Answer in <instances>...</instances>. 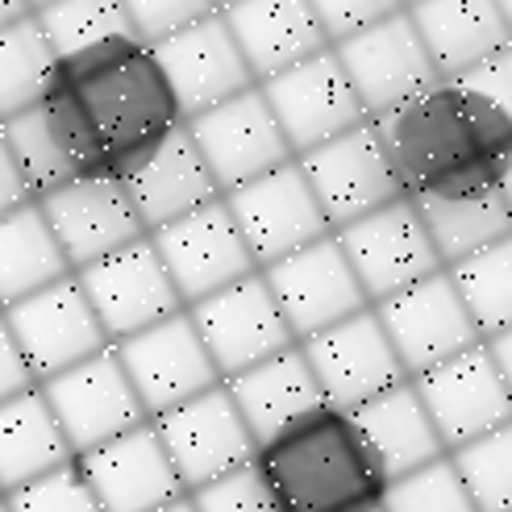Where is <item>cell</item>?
<instances>
[{"instance_id":"30bf717a","label":"cell","mask_w":512,"mask_h":512,"mask_svg":"<svg viewBox=\"0 0 512 512\" xmlns=\"http://www.w3.org/2000/svg\"><path fill=\"white\" fill-rule=\"evenodd\" d=\"M34 204L42 209L71 275L146 238V225L117 175L71 179V184L38 196Z\"/></svg>"},{"instance_id":"8992f818","label":"cell","mask_w":512,"mask_h":512,"mask_svg":"<svg viewBox=\"0 0 512 512\" xmlns=\"http://www.w3.org/2000/svg\"><path fill=\"white\" fill-rule=\"evenodd\" d=\"M38 388L75 458L150 421L113 346L92 354L80 367L38 383Z\"/></svg>"},{"instance_id":"7c38bea8","label":"cell","mask_w":512,"mask_h":512,"mask_svg":"<svg viewBox=\"0 0 512 512\" xmlns=\"http://www.w3.org/2000/svg\"><path fill=\"white\" fill-rule=\"evenodd\" d=\"M375 317H379L383 334H388L408 379L442 367L463 350L483 342L463 296H458L446 271L429 275L421 284L404 288L400 296L375 304Z\"/></svg>"},{"instance_id":"ffe728a7","label":"cell","mask_w":512,"mask_h":512,"mask_svg":"<svg viewBox=\"0 0 512 512\" xmlns=\"http://www.w3.org/2000/svg\"><path fill=\"white\" fill-rule=\"evenodd\" d=\"M150 50H155V59L167 75L171 96H175L179 113H184V121L209 113V109L225 105V100H234L250 88H259L234 34H229L221 9L196 25H188V30L155 42Z\"/></svg>"},{"instance_id":"f6af8a7d","label":"cell","mask_w":512,"mask_h":512,"mask_svg":"<svg viewBox=\"0 0 512 512\" xmlns=\"http://www.w3.org/2000/svg\"><path fill=\"white\" fill-rule=\"evenodd\" d=\"M30 13H34L30 0H0V30L13 25V21H21V17H30Z\"/></svg>"},{"instance_id":"ab89813d","label":"cell","mask_w":512,"mask_h":512,"mask_svg":"<svg viewBox=\"0 0 512 512\" xmlns=\"http://www.w3.org/2000/svg\"><path fill=\"white\" fill-rule=\"evenodd\" d=\"M329 46H338L354 34H363L367 25H379L396 13H404V0H309Z\"/></svg>"},{"instance_id":"4fadbf2b","label":"cell","mask_w":512,"mask_h":512,"mask_svg":"<svg viewBox=\"0 0 512 512\" xmlns=\"http://www.w3.org/2000/svg\"><path fill=\"white\" fill-rule=\"evenodd\" d=\"M334 55H338L346 80L358 92V100H363L371 121L400 109L404 100L429 92L433 84H442V75L433 67L408 9L388 17V21H379V25H367L363 34L338 42Z\"/></svg>"},{"instance_id":"ac0fdd59","label":"cell","mask_w":512,"mask_h":512,"mask_svg":"<svg viewBox=\"0 0 512 512\" xmlns=\"http://www.w3.org/2000/svg\"><path fill=\"white\" fill-rule=\"evenodd\" d=\"M155 429H159V442L171 458L179 483H184V492H196L229 471L250 467L254 450H259L242 413L229 400L225 383L155 417Z\"/></svg>"},{"instance_id":"603a6c76","label":"cell","mask_w":512,"mask_h":512,"mask_svg":"<svg viewBox=\"0 0 512 512\" xmlns=\"http://www.w3.org/2000/svg\"><path fill=\"white\" fill-rule=\"evenodd\" d=\"M75 467H80L84 483L92 488L100 512H155L179 496H188L159 442L155 421L80 454Z\"/></svg>"},{"instance_id":"816d5d0a","label":"cell","mask_w":512,"mask_h":512,"mask_svg":"<svg viewBox=\"0 0 512 512\" xmlns=\"http://www.w3.org/2000/svg\"><path fill=\"white\" fill-rule=\"evenodd\" d=\"M408 5H417V0H404V9H408Z\"/></svg>"},{"instance_id":"d6986e66","label":"cell","mask_w":512,"mask_h":512,"mask_svg":"<svg viewBox=\"0 0 512 512\" xmlns=\"http://www.w3.org/2000/svg\"><path fill=\"white\" fill-rule=\"evenodd\" d=\"M300 354L309 363L325 404L346 408V413H354V408H363L367 400L408 379L375 309L354 313L350 321L300 342Z\"/></svg>"},{"instance_id":"bcb514c9","label":"cell","mask_w":512,"mask_h":512,"mask_svg":"<svg viewBox=\"0 0 512 512\" xmlns=\"http://www.w3.org/2000/svg\"><path fill=\"white\" fill-rule=\"evenodd\" d=\"M500 196H504L508 213H512V159H508V171H504V179H500Z\"/></svg>"},{"instance_id":"60d3db41","label":"cell","mask_w":512,"mask_h":512,"mask_svg":"<svg viewBox=\"0 0 512 512\" xmlns=\"http://www.w3.org/2000/svg\"><path fill=\"white\" fill-rule=\"evenodd\" d=\"M463 88H471L475 96H483L488 105H496L508 121H512V42L504 50H496V55H488L483 63H475L471 71L454 75Z\"/></svg>"},{"instance_id":"7a4b0ae2","label":"cell","mask_w":512,"mask_h":512,"mask_svg":"<svg viewBox=\"0 0 512 512\" xmlns=\"http://www.w3.org/2000/svg\"><path fill=\"white\" fill-rule=\"evenodd\" d=\"M371 125L404 200L425 204L500 192L512 159V121L458 80L433 84Z\"/></svg>"},{"instance_id":"74e56055","label":"cell","mask_w":512,"mask_h":512,"mask_svg":"<svg viewBox=\"0 0 512 512\" xmlns=\"http://www.w3.org/2000/svg\"><path fill=\"white\" fill-rule=\"evenodd\" d=\"M125 13H130V25L134 34L155 46L179 30H188V25L204 21L209 13H217V0H121Z\"/></svg>"},{"instance_id":"c3c4849f","label":"cell","mask_w":512,"mask_h":512,"mask_svg":"<svg viewBox=\"0 0 512 512\" xmlns=\"http://www.w3.org/2000/svg\"><path fill=\"white\" fill-rule=\"evenodd\" d=\"M496 9L504 17V25H508V34H512V0H496Z\"/></svg>"},{"instance_id":"4dcf8cb0","label":"cell","mask_w":512,"mask_h":512,"mask_svg":"<svg viewBox=\"0 0 512 512\" xmlns=\"http://www.w3.org/2000/svg\"><path fill=\"white\" fill-rule=\"evenodd\" d=\"M417 213L429 229V242L438 250L442 267H454L471 254L512 238V213L500 192L471 200H425L417 204Z\"/></svg>"},{"instance_id":"f1b7e54d","label":"cell","mask_w":512,"mask_h":512,"mask_svg":"<svg viewBox=\"0 0 512 512\" xmlns=\"http://www.w3.org/2000/svg\"><path fill=\"white\" fill-rule=\"evenodd\" d=\"M75 463L42 388L0 404V496Z\"/></svg>"},{"instance_id":"277c9868","label":"cell","mask_w":512,"mask_h":512,"mask_svg":"<svg viewBox=\"0 0 512 512\" xmlns=\"http://www.w3.org/2000/svg\"><path fill=\"white\" fill-rule=\"evenodd\" d=\"M334 238L346 254L354 279L363 284L371 309L400 296L404 288L421 284V279L446 271L438 250L429 242V229L417 213V204L404 200V196L367 213V217L350 221Z\"/></svg>"},{"instance_id":"484cf974","label":"cell","mask_w":512,"mask_h":512,"mask_svg":"<svg viewBox=\"0 0 512 512\" xmlns=\"http://www.w3.org/2000/svg\"><path fill=\"white\" fill-rule=\"evenodd\" d=\"M408 17L442 80L471 71L512 42L496 0H417L408 5Z\"/></svg>"},{"instance_id":"681fc988","label":"cell","mask_w":512,"mask_h":512,"mask_svg":"<svg viewBox=\"0 0 512 512\" xmlns=\"http://www.w3.org/2000/svg\"><path fill=\"white\" fill-rule=\"evenodd\" d=\"M46 5H55V0H30V9L38 13V9H46Z\"/></svg>"},{"instance_id":"5b68a950","label":"cell","mask_w":512,"mask_h":512,"mask_svg":"<svg viewBox=\"0 0 512 512\" xmlns=\"http://www.w3.org/2000/svg\"><path fill=\"white\" fill-rule=\"evenodd\" d=\"M188 317L196 325L204 350H209L221 383L296 346L271 288L263 284V271L204 296L200 304L188 309Z\"/></svg>"},{"instance_id":"5bb4252c","label":"cell","mask_w":512,"mask_h":512,"mask_svg":"<svg viewBox=\"0 0 512 512\" xmlns=\"http://www.w3.org/2000/svg\"><path fill=\"white\" fill-rule=\"evenodd\" d=\"M263 100L271 105L279 130H284L292 155H309V150L325 146L342 138L346 130H354V125L371 121L363 100H358V92L350 88L346 71L334 55V46L321 50V55L296 63L292 71L275 75V80L259 84Z\"/></svg>"},{"instance_id":"d6a6232c","label":"cell","mask_w":512,"mask_h":512,"mask_svg":"<svg viewBox=\"0 0 512 512\" xmlns=\"http://www.w3.org/2000/svg\"><path fill=\"white\" fill-rule=\"evenodd\" d=\"M446 275L463 296L483 342L512 329V238L446 267Z\"/></svg>"},{"instance_id":"52a82bcc","label":"cell","mask_w":512,"mask_h":512,"mask_svg":"<svg viewBox=\"0 0 512 512\" xmlns=\"http://www.w3.org/2000/svg\"><path fill=\"white\" fill-rule=\"evenodd\" d=\"M263 284L271 288L296 346L350 321L354 313L371 309V300H367L363 284L354 279L334 234L263 267Z\"/></svg>"},{"instance_id":"f546056e","label":"cell","mask_w":512,"mask_h":512,"mask_svg":"<svg viewBox=\"0 0 512 512\" xmlns=\"http://www.w3.org/2000/svg\"><path fill=\"white\" fill-rule=\"evenodd\" d=\"M67 275L71 267L38 204H21L17 213L0 217V309L59 284Z\"/></svg>"},{"instance_id":"83f0119b","label":"cell","mask_w":512,"mask_h":512,"mask_svg":"<svg viewBox=\"0 0 512 512\" xmlns=\"http://www.w3.org/2000/svg\"><path fill=\"white\" fill-rule=\"evenodd\" d=\"M354 421L363 425L371 450L379 454L383 471H388L392 479L413 475L429 463H438V458H446V446H442L438 429H433V421L425 413L413 379H404L383 396L367 400L363 408H354Z\"/></svg>"},{"instance_id":"6da1fadb","label":"cell","mask_w":512,"mask_h":512,"mask_svg":"<svg viewBox=\"0 0 512 512\" xmlns=\"http://www.w3.org/2000/svg\"><path fill=\"white\" fill-rule=\"evenodd\" d=\"M38 109L55 130L75 179H121L184 125L155 50L142 38H113L59 59Z\"/></svg>"},{"instance_id":"e575fe53","label":"cell","mask_w":512,"mask_h":512,"mask_svg":"<svg viewBox=\"0 0 512 512\" xmlns=\"http://www.w3.org/2000/svg\"><path fill=\"white\" fill-rule=\"evenodd\" d=\"M475 512H512V421L450 450Z\"/></svg>"},{"instance_id":"3957f363","label":"cell","mask_w":512,"mask_h":512,"mask_svg":"<svg viewBox=\"0 0 512 512\" xmlns=\"http://www.w3.org/2000/svg\"><path fill=\"white\" fill-rule=\"evenodd\" d=\"M250 467L275 512H375L392 488L363 425L334 404L271 433Z\"/></svg>"},{"instance_id":"2e32d148","label":"cell","mask_w":512,"mask_h":512,"mask_svg":"<svg viewBox=\"0 0 512 512\" xmlns=\"http://www.w3.org/2000/svg\"><path fill=\"white\" fill-rule=\"evenodd\" d=\"M113 350H117L121 367H125V375H130L150 421L171 413V408H179V404L196 400V396H204L209 388L221 383V375L213 367L209 350H204L188 309L142 329V334H134V338L117 342Z\"/></svg>"},{"instance_id":"f35d334b","label":"cell","mask_w":512,"mask_h":512,"mask_svg":"<svg viewBox=\"0 0 512 512\" xmlns=\"http://www.w3.org/2000/svg\"><path fill=\"white\" fill-rule=\"evenodd\" d=\"M188 500L196 512H275L254 467H238L213 483H204V488L188 492Z\"/></svg>"},{"instance_id":"9a60e30c","label":"cell","mask_w":512,"mask_h":512,"mask_svg":"<svg viewBox=\"0 0 512 512\" xmlns=\"http://www.w3.org/2000/svg\"><path fill=\"white\" fill-rule=\"evenodd\" d=\"M184 125L200 150V159L209 163L221 196L242 184H254V179H263L296 159L259 88L225 100V105L200 113Z\"/></svg>"},{"instance_id":"44dd1931","label":"cell","mask_w":512,"mask_h":512,"mask_svg":"<svg viewBox=\"0 0 512 512\" xmlns=\"http://www.w3.org/2000/svg\"><path fill=\"white\" fill-rule=\"evenodd\" d=\"M413 388L433 429H438L446 454L512 421V396L483 342L450 358V363L417 375Z\"/></svg>"},{"instance_id":"7bdbcfd3","label":"cell","mask_w":512,"mask_h":512,"mask_svg":"<svg viewBox=\"0 0 512 512\" xmlns=\"http://www.w3.org/2000/svg\"><path fill=\"white\" fill-rule=\"evenodd\" d=\"M21 204H34V192H30V184H25V175L13 159L5 134H0V217L17 213Z\"/></svg>"},{"instance_id":"db71d44e","label":"cell","mask_w":512,"mask_h":512,"mask_svg":"<svg viewBox=\"0 0 512 512\" xmlns=\"http://www.w3.org/2000/svg\"><path fill=\"white\" fill-rule=\"evenodd\" d=\"M375 512H383V508H375Z\"/></svg>"},{"instance_id":"b9f144b4","label":"cell","mask_w":512,"mask_h":512,"mask_svg":"<svg viewBox=\"0 0 512 512\" xmlns=\"http://www.w3.org/2000/svg\"><path fill=\"white\" fill-rule=\"evenodd\" d=\"M30 388H38V379H34L30 363H25L21 346L13 342L5 317H0V404L21 396V392H30Z\"/></svg>"},{"instance_id":"9c48e42d","label":"cell","mask_w":512,"mask_h":512,"mask_svg":"<svg viewBox=\"0 0 512 512\" xmlns=\"http://www.w3.org/2000/svg\"><path fill=\"white\" fill-rule=\"evenodd\" d=\"M75 284L84 288L92 313L113 346L175 313H184V300H179L150 234L138 238L134 246L109 254V259L75 271Z\"/></svg>"},{"instance_id":"e0dca14e","label":"cell","mask_w":512,"mask_h":512,"mask_svg":"<svg viewBox=\"0 0 512 512\" xmlns=\"http://www.w3.org/2000/svg\"><path fill=\"white\" fill-rule=\"evenodd\" d=\"M150 242H155L171 284H175L179 300H184V309H192L204 296H213V292L259 271L254 254L246 250V242L238 234L234 217L225 209V200H213V204H204V209L155 229Z\"/></svg>"},{"instance_id":"ba28073f","label":"cell","mask_w":512,"mask_h":512,"mask_svg":"<svg viewBox=\"0 0 512 512\" xmlns=\"http://www.w3.org/2000/svg\"><path fill=\"white\" fill-rule=\"evenodd\" d=\"M221 200L229 217H234L246 250L259 263V271L334 234L296 159L263 179H254V184L225 192Z\"/></svg>"},{"instance_id":"f5cc1de1","label":"cell","mask_w":512,"mask_h":512,"mask_svg":"<svg viewBox=\"0 0 512 512\" xmlns=\"http://www.w3.org/2000/svg\"><path fill=\"white\" fill-rule=\"evenodd\" d=\"M0 512H9V508H5V500H0Z\"/></svg>"},{"instance_id":"7402d4cb","label":"cell","mask_w":512,"mask_h":512,"mask_svg":"<svg viewBox=\"0 0 512 512\" xmlns=\"http://www.w3.org/2000/svg\"><path fill=\"white\" fill-rule=\"evenodd\" d=\"M296 163H300L304 179H309V188H313L334 234L346 229L350 221L400 200L396 179L388 171V159H383V146L375 138L371 121L354 125V130L309 150V155H300Z\"/></svg>"},{"instance_id":"836d02e7","label":"cell","mask_w":512,"mask_h":512,"mask_svg":"<svg viewBox=\"0 0 512 512\" xmlns=\"http://www.w3.org/2000/svg\"><path fill=\"white\" fill-rule=\"evenodd\" d=\"M34 17L59 59H71L80 50L113 38H138L121 0H55V5L38 9Z\"/></svg>"},{"instance_id":"cb8c5ba5","label":"cell","mask_w":512,"mask_h":512,"mask_svg":"<svg viewBox=\"0 0 512 512\" xmlns=\"http://www.w3.org/2000/svg\"><path fill=\"white\" fill-rule=\"evenodd\" d=\"M121 184L130 192L146 234H155V229L221 200V188H217L209 163L200 159L188 125H179L175 134H167L155 150H150V155H142L121 175Z\"/></svg>"},{"instance_id":"1f68e13d","label":"cell","mask_w":512,"mask_h":512,"mask_svg":"<svg viewBox=\"0 0 512 512\" xmlns=\"http://www.w3.org/2000/svg\"><path fill=\"white\" fill-rule=\"evenodd\" d=\"M59 55L50 50L38 17H21L0 30V121L34 109L55 80Z\"/></svg>"},{"instance_id":"f907efd6","label":"cell","mask_w":512,"mask_h":512,"mask_svg":"<svg viewBox=\"0 0 512 512\" xmlns=\"http://www.w3.org/2000/svg\"><path fill=\"white\" fill-rule=\"evenodd\" d=\"M229 5H238V0H217V9H229Z\"/></svg>"},{"instance_id":"8fae6325","label":"cell","mask_w":512,"mask_h":512,"mask_svg":"<svg viewBox=\"0 0 512 512\" xmlns=\"http://www.w3.org/2000/svg\"><path fill=\"white\" fill-rule=\"evenodd\" d=\"M0 317H5L9 334L21 346L38 383L80 367L92 354L113 346L105 338V329H100L84 288L75 284V275L9 304V309H0Z\"/></svg>"},{"instance_id":"7dc6e473","label":"cell","mask_w":512,"mask_h":512,"mask_svg":"<svg viewBox=\"0 0 512 512\" xmlns=\"http://www.w3.org/2000/svg\"><path fill=\"white\" fill-rule=\"evenodd\" d=\"M155 512H196V508H192L188 496H179V500H171V504H163V508H155Z\"/></svg>"},{"instance_id":"4316f807","label":"cell","mask_w":512,"mask_h":512,"mask_svg":"<svg viewBox=\"0 0 512 512\" xmlns=\"http://www.w3.org/2000/svg\"><path fill=\"white\" fill-rule=\"evenodd\" d=\"M225 392L242 413L254 446H263L271 433H279L296 417L313 413L317 404H325V396L317 388L309 363H304L300 346L275 354V358H267V363L250 367V371H242L234 379H225Z\"/></svg>"},{"instance_id":"d590c367","label":"cell","mask_w":512,"mask_h":512,"mask_svg":"<svg viewBox=\"0 0 512 512\" xmlns=\"http://www.w3.org/2000/svg\"><path fill=\"white\" fill-rule=\"evenodd\" d=\"M383 512H475V504L446 454L413 475L392 479L388 496H383Z\"/></svg>"},{"instance_id":"8d00e7d4","label":"cell","mask_w":512,"mask_h":512,"mask_svg":"<svg viewBox=\"0 0 512 512\" xmlns=\"http://www.w3.org/2000/svg\"><path fill=\"white\" fill-rule=\"evenodd\" d=\"M0 500H5L9 512H100L92 488L84 483V475L75 463L50 471L34 483H25V488L0 496Z\"/></svg>"},{"instance_id":"ee69618b","label":"cell","mask_w":512,"mask_h":512,"mask_svg":"<svg viewBox=\"0 0 512 512\" xmlns=\"http://www.w3.org/2000/svg\"><path fill=\"white\" fill-rule=\"evenodd\" d=\"M483 346H488L492 363H496V371H500V379H504V388H508V396H512V329H504V334L488 338Z\"/></svg>"},{"instance_id":"d4e9b609","label":"cell","mask_w":512,"mask_h":512,"mask_svg":"<svg viewBox=\"0 0 512 512\" xmlns=\"http://www.w3.org/2000/svg\"><path fill=\"white\" fill-rule=\"evenodd\" d=\"M221 17L259 84L329 50V38L309 0H238V5L221 9Z\"/></svg>"}]
</instances>
